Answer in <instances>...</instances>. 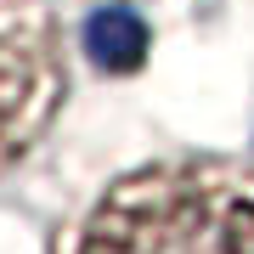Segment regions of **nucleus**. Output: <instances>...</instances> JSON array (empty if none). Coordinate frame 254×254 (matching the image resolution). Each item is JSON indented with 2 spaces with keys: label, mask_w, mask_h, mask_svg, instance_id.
<instances>
[{
  "label": "nucleus",
  "mask_w": 254,
  "mask_h": 254,
  "mask_svg": "<svg viewBox=\"0 0 254 254\" xmlns=\"http://www.w3.org/2000/svg\"><path fill=\"white\" fill-rule=\"evenodd\" d=\"M63 254H254V170L175 158L113 181Z\"/></svg>",
  "instance_id": "f257e3e1"
},
{
  "label": "nucleus",
  "mask_w": 254,
  "mask_h": 254,
  "mask_svg": "<svg viewBox=\"0 0 254 254\" xmlns=\"http://www.w3.org/2000/svg\"><path fill=\"white\" fill-rule=\"evenodd\" d=\"M68 91L63 40L46 0H0V170L17 164Z\"/></svg>",
  "instance_id": "f03ea898"
},
{
  "label": "nucleus",
  "mask_w": 254,
  "mask_h": 254,
  "mask_svg": "<svg viewBox=\"0 0 254 254\" xmlns=\"http://www.w3.org/2000/svg\"><path fill=\"white\" fill-rule=\"evenodd\" d=\"M85 46H91L96 68L130 73V68H141V57H147V23H141L130 6H108V11H96V17H91Z\"/></svg>",
  "instance_id": "7ed1b4c3"
}]
</instances>
